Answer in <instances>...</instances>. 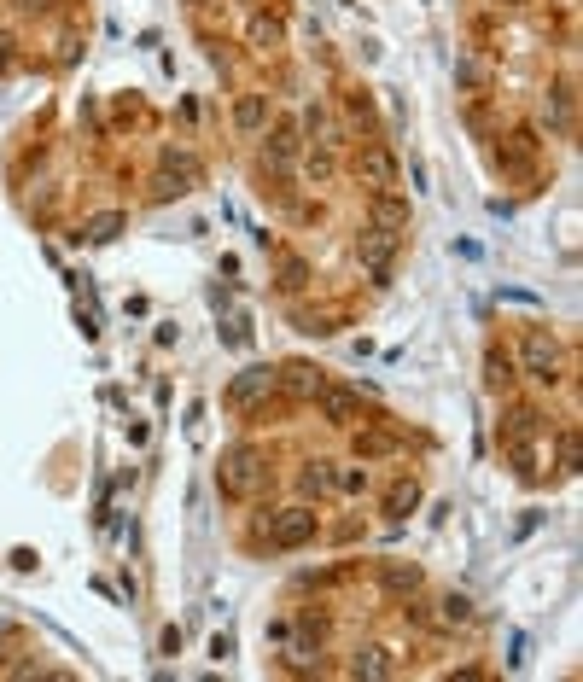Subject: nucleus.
<instances>
[{
	"instance_id": "obj_1",
	"label": "nucleus",
	"mask_w": 583,
	"mask_h": 682,
	"mask_svg": "<svg viewBox=\"0 0 583 682\" xmlns=\"http://www.w3.org/2000/svg\"><path fill=\"white\" fill-rule=\"evenodd\" d=\"M502 449L519 467V478H531V484L554 473V432H549V420L537 409H525V403H514L502 414Z\"/></svg>"
},
{
	"instance_id": "obj_2",
	"label": "nucleus",
	"mask_w": 583,
	"mask_h": 682,
	"mask_svg": "<svg viewBox=\"0 0 583 682\" xmlns=\"http://www.w3.org/2000/svg\"><path fill=\"white\" fill-rule=\"evenodd\" d=\"M263 484H269V449H257V444L222 449V461H216V490H222L228 502H251Z\"/></svg>"
},
{
	"instance_id": "obj_3",
	"label": "nucleus",
	"mask_w": 583,
	"mask_h": 682,
	"mask_svg": "<svg viewBox=\"0 0 583 682\" xmlns=\"http://www.w3.org/2000/svg\"><path fill=\"white\" fill-rule=\"evenodd\" d=\"M350 175H356L368 193H391V187H397V152H391V146H379V140H368V146H356Z\"/></svg>"
},
{
	"instance_id": "obj_4",
	"label": "nucleus",
	"mask_w": 583,
	"mask_h": 682,
	"mask_svg": "<svg viewBox=\"0 0 583 682\" xmlns=\"http://www.w3.org/2000/svg\"><path fill=\"white\" fill-rule=\"evenodd\" d=\"M315 537H321V519H315L309 502L269 513V543H275V548H304V543H315Z\"/></svg>"
},
{
	"instance_id": "obj_5",
	"label": "nucleus",
	"mask_w": 583,
	"mask_h": 682,
	"mask_svg": "<svg viewBox=\"0 0 583 682\" xmlns=\"http://www.w3.org/2000/svg\"><path fill=\"white\" fill-rule=\"evenodd\" d=\"M397 251H403V234H385V228H362V239H356V257H362V269L374 274V286H391Z\"/></svg>"
},
{
	"instance_id": "obj_6",
	"label": "nucleus",
	"mask_w": 583,
	"mask_h": 682,
	"mask_svg": "<svg viewBox=\"0 0 583 682\" xmlns=\"http://www.w3.org/2000/svg\"><path fill=\"white\" fill-rule=\"evenodd\" d=\"M275 397V368L263 362V368H245L240 379H228V391H222V403L228 409H240V414H251L257 403H269Z\"/></svg>"
},
{
	"instance_id": "obj_7",
	"label": "nucleus",
	"mask_w": 583,
	"mask_h": 682,
	"mask_svg": "<svg viewBox=\"0 0 583 682\" xmlns=\"http://www.w3.org/2000/svg\"><path fill=\"white\" fill-rule=\"evenodd\" d=\"M519 356H525V374L537 379V385H560V344L549 333H525Z\"/></svg>"
},
{
	"instance_id": "obj_8",
	"label": "nucleus",
	"mask_w": 583,
	"mask_h": 682,
	"mask_svg": "<svg viewBox=\"0 0 583 682\" xmlns=\"http://www.w3.org/2000/svg\"><path fill=\"white\" fill-rule=\"evenodd\" d=\"M315 409H321L327 426H344V432H350V426H362V397H356V391H344V385H333V379L315 391Z\"/></svg>"
},
{
	"instance_id": "obj_9",
	"label": "nucleus",
	"mask_w": 583,
	"mask_h": 682,
	"mask_svg": "<svg viewBox=\"0 0 583 682\" xmlns=\"http://www.w3.org/2000/svg\"><path fill=\"white\" fill-rule=\"evenodd\" d=\"M263 152H269V170H286V164H298V152H304V140H298V123H286V117H269V129H263Z\"/></svg>"
},
{
	"instance_id": "obj_10",
	"label": "nucleus",
	"mask_w": 583,
	"mask_h": 682,
	"mask_svg": "<svg viewBox=\"0 0 583 682\" xmlns=\"http://www.w3.org/2000/svg\"><path fill=\"white\" fill-rule=\"evenodd\" d=\"M245 41H251V53H257V59H269V53H280V47H286V24H280L275 12H251Z\"/></svg>"
},
{
	"instance_id": "obj_11",
	"label": "nucleus",
	"mask_w": 583,
	"mask_h": 682,
	"mask_svg": "<svg viewBox=\"0 0 583 682\" xmlns=\"http://www.w3.org/2000/svg\"><path fill=\"white\" fill-rule=\"evenodd\" d=\"M368 228L409 234V199H397V193H374V199H368Z\"/></svg>"
},
{
	"instance_id": "obj_12",
	"label": "nucleus",
	"mask_w": 583,
	"mask_h": 682,
	"mask_svg": "<svg viewBox=\"0 0 583 682\" xmlns=\"http://www.w3.org/2000/svg\"><path fill=\"white\" fill-rule=\"evenodd\" d=\"M502 170H508V175H531V170H537V135H531V129H514V135L502 140Z\"/></svg>"
},
{
	"instance_id": "obj_13",
	"label": "nucleus",
	"mask_w": 583,
	"mask_h": 682,
	"mask_svg": "<svg viewBox=\"0 0 583 682\" xmlns=\"http://www.w3.org/2000/svg\"><path fill=\"white\" fill-rule=\"evenodd\" d=\"M350 432H356V438H350V444H356V461H385V455H397V444H403V438L385 432V426H350Z\"/></svg>"
},
{
	"instance_id": "obj_14",
	"label": "nucleus",
	"mask_w": 583,
	"mask_h": 682,
	"mask_svg": "<svg viewBox=\"0 0 583 682\" xmlns=\"http://www.w3.org/2000/svg\"><path fill=\"white\" fill-rule=\"evenodd\" d=\"M275 385H286L292 397H315V391L327 385V374L309 368V362H286V368H275Z\"/></svg>"
},
{
	"instance_id": "obj_15",
	"label": "nucleus",
	"mask_w": 583,
	"mask_h": 682,
	"mask_svg": "<svg viewBox=\"0 0 583 682\" xmlns=\"http://www.w3.org/2000/svg\"><path fill=\"white\" fill-rule=\"evenodd\" d=\"M420 583H426V572L409 566V560H385V566H379V589H385V595H414Z\"/></svg>"
},
{
	"instance_id": "obj_16",
	"label": "nucleus",
	"mask_w": 583,
	"mask_h": 682,
	"mask_svg": "<svg viewBox=\"0 0 583 682\" xmlns=\"http://www.w3.org/2000/svg\"><path fill=\"white\" fill-rule=\"evenodd\" d=\"M269 117H275V111H269V94H240V100H234V123H240L245 135H263Z\"/></svg>"
},
{
	"instance_id": "obj_17",
	"label": "nucleus",
	"mask_w": 583,
	"mask_h": 682,
	"mask_svg": "<svg viewBox=\"0 0 583 682\" xmlns=\"http://www.w3.org/2000/svg\"><path fill=\"white\" fill-rule=\"evenodd\" d=\"M333 461H304V473H298V496L304 502H321V496H333Z\"/></svg>"
},
{
	"instance_id": "obj_18",
	"label": "nucleus",
	"mask_w": 583,
	"mask_h": 682,
	"mask_svg": "<svg viewBox=\"0 0 583 682\" xmlns=\"http://www.w3.org/2000/svg\"><path fill=\"white\" fill-rule=\"evenodd\" d=\"M578 88H572V76H560L554 82V100H549V123H554V135H572V117H578V100H572Z\"/></svg>"
},
{
	"instance_id": "obj_19",
	"label": "nucleus",
	"mask_w": 583,
	"mask_h": 682,
	"mask_svg": "<svg viewBox=\"0 0 583 682\" xmlns=\"http://www.w3.org/2000/svg\"><path fill=\"white\" fill-rule=\"evenodd\" d=\"M414 508H420V478H397L385 490V519H409Z\"/></svg>"
},
{
	"instance_id": "obj_20",
	"label": "nucleus",
	"mask_w": 583,
	"mask_h": 682,
	"mask_svg": "<svg viewBox=\"0 0 583 682\" xmlns=\"http://www.w3.org/2000/svg\"><path fill=\"white\" fill-rule=\"evenodd\" d=\"M123 228H129V216H123V210H100V216H88V222H82V239H88V245H111Z\"/></svg>"
},
{
	"instance_id": "obj_21",
	"label": "nucleus",
	"mask_w": 583,
	"mask_h": 682,
	"mask_svg": "<svg viewBox=\"0 0 583 682\" xmlns=\"http://www.w3.org/2000/svg\"><path fill=\"white\" fill-rule=\"evenodd\" d=\"M554 473H560V478H578V473H583V432H578V426H566V432H560V455H554Z\"/></svg>"
},
{
	"instance_id": "obj_22",
	"label": "nucleus",
	"mask_w": 583,
	"mask_h": 682,
	"mask_svg": "<svg viewBox=\"0 0 583 682\" xmlns=\"http://www.w3.org/2000/svg\"><path fill=\"white\" fill-rule=\"evenodd\" d=\"M350 677H368V682L391 677V653H385V648H362L356 659H350Z\"/></svg>"
},
{
	"instance_id": "obj_23",
	"label": "nucleus",
	"mask_w": 583,
	"mask_h": 682,
	"mask_svg": "<svg viewBox=\"0 0 583 682\" xmlns=\"http://www.w3.org/2000/svg\"><path fill=\"white\" fill-rule=\"evenodd\" d=\"M484 385H490V391H508V385H514V356H508V350H490V356H484Z\"/></svg>"
},
{
	"instance_id": "obj_24",
	"label": "nucleus",
	"mask_w": 583,
	"mask_h": 682,
	"mask_svg": "<svg viewBox=\"0 0 583 682\" xmlns=\"http://www.w3.org/2000/svg\"><path fill=\"white\" fill-rule=\"evenodd\" d=\"M164 170L170 175H181V181H187V187H199V158H193V152H181V146H164Z\"/></svg>"
},
{
	"instance_id": "obj_25",
	"label": "nucleus",
	"mask_w": 583,
	"mask_h": 682,
	"mask_svg": "<svg viewBox=\"0 0 583 682\" xmlns=\"http://www.w3.org/2000/svg\"><path fill=\"white\" fill-rule=\"evenodd\" d=\"M304 170L315 175V181H327V175H333V152H327V146H309V152H304Z\"/></svg>"
},
{
	"instance_id": "obj_26",
	"label": "nucleus",
	"mask_w": 583,
	"mask_h": 682,
	"mask_svg": "<svg viewBox=\"0 0 583 682\" xmlns=\"http://www.w3.org/2000/svg\"><path fill=\"white\" fill-rule=\"evenodd\" d=\"M444 624H473V601L467 595H444Z\"/></svg>"
},
{
	"instance_id": "obj_27",
	"label": "nucleus",
	"mask_w": 583,
	"mask_h": 682,
	"mask_svg": "<svg viewBox=\"0 0 583 682\" xmlns=\"http://www.w3.org/2000/svg\"><path fill=\"white\" fill-rule=\"evenodd\" d=\"M333 490H350V496H356V490H368V467L356 461L350 473H333Z\"/></svg>"
},
{
	"instance_id": "obj_28",
	"label": "nucleus",
	"mask_w": 583,
	"mask_h": 682,
	"mask_svg": "<svg viewBox=\"0 0 583 682\" xmlns=\"http://www.w3.org/2000/svg\"><path fill=\"white\" fill-rule=\"evenodd\" d=\"M304 280H309L304 263H286V269H280V292H304Z\"/></svg>"
},
{
	"instance_id": "obj_29",
	"label": "nucleus",
	"mask_w": 583,
	"mask_h": 682,
	"mask_svg": "<svg viewBox=\"0 0 583 682\" xmlns=\"http://www.w3.org/2000/svg\"><path fill=\"white\" fill-rule=\"evenodd\" d=\"M298 636H304V642H321V636H327V618H321V613H304V618H298Z\"/></svg>"
},
{
	"instance_id": "obj_30",
	"label": "nucleus",
	"mask_w": 583,
	"mask_h": 682,
	"mask_svg": "<svg viewBox=\"0 0 583 682\" xmlns=\"http://www.w3.org/2000/svg\"><path fill=\"white\" fill-rule=\"evenodd\" d=\"M12 12H24V18H47V12H59V0H12Z\"/></svg>"
},
{
	"instance_id": "obj_31",
	"label": "nucleus",
	"mask_w": 583,
	"mask_h": 682,
	"mask_svg": "<svg viewBox=\"0 0 583 682\" xmlns=\"http://www.w3.org/2000/svg\"><path fill=\"white\" fill-rule=\"evenodd\" d=\"M455 76H461V82H467V88H484V70L473 65V59H467V65H455Z\"/></svg>"
},
{
	"instance_id": "obj_32",
	"label": "nucleus",
	"mask_w": 583,
	"mask_h": 682,
	"mask_svg": "<svg viewBox=\"0 0 583 682\" xmlns=\"http://www.w3.org/2000/svg\"><path fill=\"white\" fill-rule=\"evenodd\" d=\"M12 53H18V35L0 30V70H12Z\"/></svg>"
},
{
	"instance_id": "obj_33",
	"label": "nucleus",
	"mask_w": 583,
	"mask_h": 682,
	"mask_svg": "<svg viewBox=\"0 0 583 682\" xmlns=\"http://www.w3.org/2000/svg\"><path fill=\"white\" fill-rule=\"evenodd\" d=\"M187 6H199V0H187Z\"/></svg>"
},
{
	"instance_id": "obj_34",
	"label": "nucleus",
	"mask_w": 583,
	"mask_h": 682,
	"mask_svg": "<svg viewBox=\"0 0 583 682\" xmlns=\"http://www.w3.org/2000/svg\"><path fill=\"white\" fill-rule=\"evenodd\" d=\"M514 6H519V0H514Z\"/></svg>"
}]
</instances>
